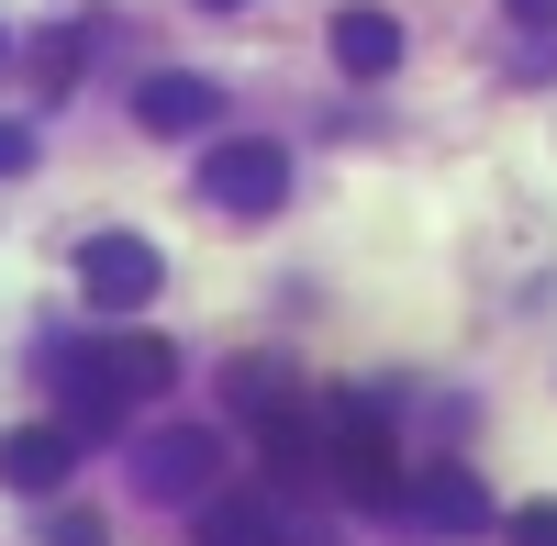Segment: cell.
I'll use <instances>...</instances> for the list:
<instances>
[{
    "instance_id": "277c9868",
    "label": "cell",
    "mask_w": 557,
    "mask_h": 546,
    "mask_svg": "<svg viewBox=\"0 0 557 546\" xmlns=\"http://www.w3.org/2000/svg\"><path fill=\"white\" fill-rule=\"evenodd\" d=\"M157 280H168V268H157L146 235H89V246H78V290L101 301V312H146Z\"/></svg>"
},
{
    "instance_id": "9c48e42d",
    "label": "cell",
    "mask_w": 557,
    "mask_h": 546,
    "mask_svg": "<svg viewBox=\"0 0 557 546\" xmlns=\"http://www.w3.org/2000/svg\"><path fill=\"white\" fill-rule=\"evenodd\" d=\"M335 57H346V78H391L401 67V23L357 0V12H335Z\"/></svg>"
},
{
    "instance_id": "5b68a950",
    "label": "cell",
    "mask_w": 557,
    "mask_h": 546,
    "mask_svg": "<svg viewBox=\"0 0 557 546\" xmlns=\"http://www.w3.org/2000/svg\"><path fill=\"white\" fill-rule=\"evenodd\" d=\"M190 535L201 546H301V513H278V491H212Z\"/></svg>"
},
{
    "instance_id": "8992f818",
    "label": "cell",
    "mask_w": 557,
    "mask_h": 546,
    "mask_svg": "<svg viewBox=\"0 0 557 546\" xmlns=\"http://www.w3.org/2000/svg\"><path fill=\"white\" fill-rule=\"evenodd\" d=\"M134 123H146V134H212V123H223V89L157 67V78H134Z\"/></svg>"
},
{
    "instance_id": "52a82bcc",
    "label": "cell",
    "mask_w": 557,
    "mask_h": 546,
    "mask_svg": "<svg viewBox=\"0 0 557 546\" xmlns=\"http://www.w3.org/2000/svg\"><path fill=\"white\" fill-rule=\"evenodd\" d=\"M67 469H78V435H67V424H23V435H0V480L34 491V502H45V491H67Z\"/></svg>"
},
{
    "instance_id": "5bb4252c",
    "label": "cell",
    "mask_w": 557,
    "mask_h": 546,
    "mask_svg": "<svg viewBox=\"0 0 557 546\" xmlns=\"http://www.w3.org/2000/svg\"><path fill=\"white\" fill-rule=\"evenodd\" d=\"M201 12H235V0H201Z\"/></svg>"
},
{
    "instance_id": "6da1fadb",
    "label": "cell",
    "mask_w": 557,
    "mask_h": 546,
    "mask_svg": "<svg viewBox=\"0 0 557 546\" xmlns=\"http://www.w3.org/2000/svg\"><path fill=\"white\" fill-rule=\"evenodd\" d=\"M323 469H346L357 502L412 513V480H401V458H391V413H380V401H335V413H323Z\"/></svg>"
},
{
    "instance_id": "ba28073f",
    "label": "cell",
    "mask_w": 557,
    "mask_h": 546,
    "mask_svg": "<svg viewBox=\"0 0 557 546\" xmlns=\"http://www.w3.org/2000/svg\"><path fill=\"white\" fill-rule=\"evenodd\" d=\"M412 524H435V535H491V491L469 469H435V480H412Z\"/></svg>"
},
{
    "instance_id": "7c38bea8",
    "label": "cell",
    "mask_w": 557,
    "mask_h": 546,
    "mask_svg": "<svg viewBox=\"0 0 557 546\" xmlns=\"http://www.w3.org/2000/svg\"><path fill=\"white\" fill-rule=\"evenodd\" d=\"M23 167H34V134H23V123H0V178H23Z\"/></svg>"
},
{
    "instance_id": "30bf717a",
    "label": "cell",
    "mask_w": 557,
    "mask_h": 546,
    "mask_svg": "<svg viewBox=\"0 0 557 546\" xmlns=\"http://www.w3.org/2000/svg\"><path fill=\"white\" fill-rule=\"evenodd\" d=\"M502 535H513V546H557V502H524V513H502Z\"/></svg>"
},
{
    "instance_id": "4fadbf2b",
    "label": "cell",
    "mask_w": 557,
    "mask_h": 546,
    "mask_svg": "<svg viewBox=\"0 0 557 546\" xmlns=\"http://www.w3.org/2000/svg\"><path fill=\"white\" fill-rule=\"evenodd\" d=\"M513 23H557V0H513Z\"/></svg>"
},
{
    "instance_id": "3957f363",
    "label": "cell",
    "mask_w": 557,
    "mask_h": 546,
    "mask_svg": "<svg viewBox=\"0 0 557 546\" xmlns=\"http://www.w3.org/2000/svg\"><path fill=\"white\" fill-rule=\"evenodd\" d=\"M201 201L212 212H278L290 201V157L257 146V134H223V146L201 157Z\"/></svg>"
},
{
    "instance_id": "7a4b0ae2",
    "label": "cell",
    "mask_w": 557,
    "mask_h": 546,
    "mask_svg": "<svg viewBox=\"0 0 557 546\" xmlns=\"http://www.w3.org/2000/svg\"><path fill=\"white\" fill-rule=\"evenodd\" d=\"M123 458H134V491H157V502H212L223 491V435H190V424L134 435Z\"/></svg>"
},
{
    "instance_id": "8fae6325",
    "label": "cell",
    "mask_w": 557,
    "mask_h": 546,
    "mask_svg": "<svg viewBox=\"0 0 557 546\" xmlns=\"http://www.w3.org/2000/svg\"><path fill=\"white\" fill-rule=\"evenodd\" d=\"M57 546H112V535H101V513H78V502H67V513H57Z\"/></svg>"
}]
</instances>
